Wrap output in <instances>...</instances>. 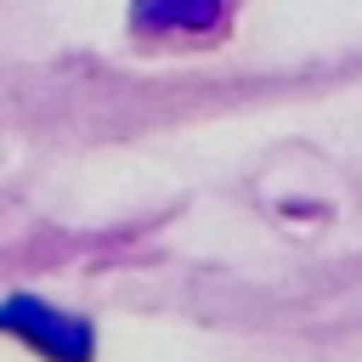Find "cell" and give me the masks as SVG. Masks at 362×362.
Returning a JSON list of instances; mask_svg holds the SVG:
<instances>
[{
	"mask_svg": "<svg viewBox=\"0 0 362 362\" xmlns=\"http://www.w3.org/2000/svg\"><path fill=\"white\" fill-rule=\"evenodd\" d=\"M136 34H209L221 23V0H136Z\"/></svg>",
	"mask_w": 362,
	"mask_h": 362,
	"instance_id": "7a4b0ae2",
	"label": "cell"
},
{
	"mask_svg": "<svg viewBox=\"0 0 362 362\" xmlns=\"http://www.w3.org/2000/svg\"><path fill=\"white\" fill-rule=\"evenodd\" d=\"M0 334H17L23 345H34L45 362H90V322L74 311H57L34 294H11L0 300Z\"/></svg>",
	"mask_w": 362,
	"mask_h": 362,
	"instance_id": "6da1fadb",
	"label": "cell"
}]
</instances>
